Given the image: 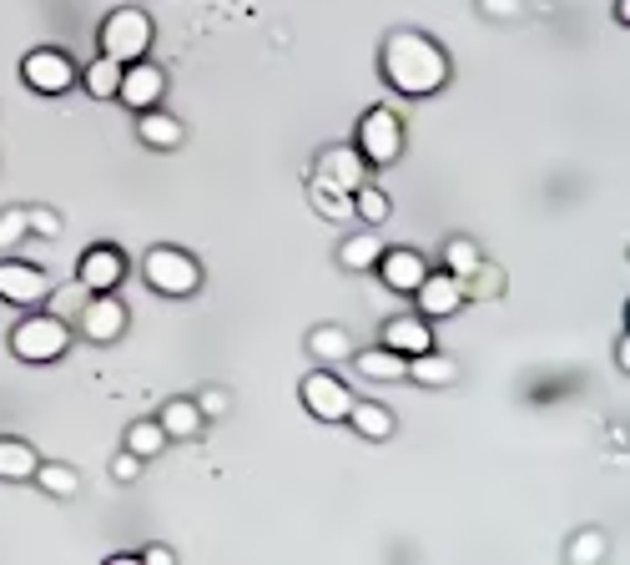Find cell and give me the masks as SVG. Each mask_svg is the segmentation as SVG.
Returning a JSON list of instances; mask_svg holds the SVG:
<instances>
[{
    "instance_id": "8",
    "label": "cell",
    "mask_w": 630,
    "mask_h": 565,
    "mask_svg": "<svg viewBox=\"0 0 630 565\" xmlns=\"http://www.w3.org/2000/svg\"><path fill=\"white\" fill-rule=\"evenodd\" d=\"M298 394H303V409L313 414V419H323V424H343L348 404H353V389H348L333 369H313Z\"/></svg>"
},
{
    "instance_id": "3",
    "label": "cell",
    "mask_w": 630,
    "mask_h": 565,
    "mask_svg": "<svg viewBox=\"0 0 630 565\" xmlns=\"http://www.w3.org/2000/svg\"><path fill=\"white\" fill-rule=\"evenodd\" d=\"M142 278L152 282L162 298H192L197 288H202V268H197V258H192V252H182V248H172V242L147 248Z\"/></svg>"
},
{
    "instance_id": "2",
    "label": "cell",
    "mask_w": 630,
    "mask_h": 565,
    "mask_svg": "<svg viewBox=\"0 0 630 565\" xmlns=\"http://www.w3.org/2000/svg\"><path fill=\"white\" fill-rule=\"evenodd\" d=\"M71 348V324L61 314H26L11 328V354L21 364H56Z\"/></svg>"
},
{
    "instance_id": "31",
    "label": "cell",
    "mask_w": 630,
    "mask_h": 565,
    "mask_svg": "<svg viewBox=\"0 0 630 565\" xmlns=\"http://www.w3.org/2000/svg\"><path fill=\"white\" fill-rule=\"evenodd\" d=\"M606 561V535L600 531H580L570 541V565H600Z\"/></svg>"
},
{
    "instance_id": "39",
    "label": "cell",
    "mask_w": 630,
    "mask_h": 565,
    "mask_svg": "<svg viewBox=\"0 0 630 565\" xmlns=\"http://www.w3.org/2000/svg\"><path fill=\"white\" fill-rule=\"evenodd\" d=\"M616 364H620V369H630V338H620V344H616Z\"/></svg>"
},
{
    "instance_id": "16",
    "label": "cell",
    "mask_w": 630,
    "mask_h": 565,
    "mask_svg": "<svg viewBox=\"0 0 630 565\" xmlns=\"http://www.w3.org/2000/svg\"><path fill=\"white\" fill-rule=\"evenodd\" d=\"M137 137H142L147 147H157V152H172V147H182L187 127L172 117V111L147 107V111H137Z\"/></svg>"
},
{
    "instance_id": "35",
    "label": "cell",
    "mask_w": 630,
    "mask_h": 565,
    "mask_svg": "<svg viewBox=\"0 0 630 565\" xmlns=\"http://www.w3.org/2000/svg\"><path fill=\"white\" fill-rule=\"evenodd\" d=\"M26 222H31L36 238H56L61 232V218H56L51 207H26Z\"/></svg>"
},
{
    "instance_id": "11",
    "label": "cell",
    "mask_w": 630,
    "mask_h": 565,
    "mask_svg": "<svg viewBox=\"0 0 630 565\" xmlns=\"http://www.w3.org/2000/svg\"><path fill=\"white\" fill-rule=\"evenodd\" d=\"M46 294H51V278H46L36 262H21V258H6V262H0V304L41 308Z\"/></svg>"
},
{
    "instance_id": "26",
    "label": "cell",
    "mask_w": 630,
    "mask_h": 565,
    "mask_svg": "<svg viewBox=\"0 0 630 565\" xmlns=\"http://www.w3.org/2000/svg\"><path fill=\"white\" fill-rule=\"evenodd\" d=\"M31 479L46 489V495H51V500H77V495H81V475L71 465H46V459H41Z\"/></svg>"
},
{
    "instance_id": "28",
    "label": "cell",
    "mask_w": 630,
    "mask_h": 565,
    "mask_svg": "<svg viewBox=\"0 0 630 565\" xmlns=\"http://www.w3.org/2000/svg\"><path fill=\"white\" fill-rule=\"evenodd\" d=\"M389 212H393V202H389V192H383V187H373V182L353 187V218H359V222L379 228V222H389Z\"/></svg>"
},
{
    "instance_id": "10",
    "label": "cell",
    "mask_w": 630,
    "mask_h": 565,
    "mask_svg": "<svg viewBox=\"0 0 630 565\" xmlns=\"http://www.w3.org/2000/svg\"><path fill=\"white\" fill-rule=\"evenodd\" d=\"M167 97V71L162 66H152L142 56V61H127L121 66V87H117V101L131 111H147V107H162Z\"/></svg>"
},
{
    "instance_id": "20",
    "label": "cell",
    "mask_w": 630,
    "mask_h": 565,
    "mask_svg": "<svg viewBox=\"0 0 630 565\" xmlns=\"http://www.w3.org/2000/svg\"><path fill=\"white\" fill-rule=\"evenodd\" d=\"M308 359H313V364L353 359V338H348V328L343 324H318L313 334H308Z\"/></svg>"
},
{
    "instance_id": "13",
    "label": "cell",
    "mask_w": 630,
    "mask_h": 565,
    "mask_svg": "<svg viewBox=\"0 0 630 565\" xmlns=\"http://www.w3.org/2000/svg\"><path fill=\"white\" fill-rule=\"evenodd\" d=\"M313 177H323V182H333V187H343V192H353V187H363L369 182V162L359 157V147H323L318 152V162H313Z\"/></svg>"
},
{
    "instance_id": "14",
    "label": "cell",
    "mask_w": 630,
    "mask_h": 565,
    "mask_svg": "<svg viewBox=\"0 0 630 565\" xmlns=\"http://www.w3.org/2000/svg\"><path fill=\"white\" fill-rule=\"evenodd\" d=\"M383 348H393V354L413 359V354L434 348V328L424 324V314H399V318H389V324H383Z\"/></svg>"
},
{
    "instance_id": "30",
    "label": "cell",
    "mask_w": 630,
    "mask_h": 565,
    "mask_svg": "<svg viewBox=\"0 0 630 565\" xmlns=\"http://www.w3.org/2000/svg\"><path fill=\"white\" fill-rule=\"evenodd\" d=\"M479 262H484V252H479V242H474V238H454V242L444 248V272H454L459 282H464L469 272L479 268Z\"/></svg>"
},
{
    "instance_id": "40",
    "label": "cell",
    "mask_w": 630,
    "mask_h": 565,
    "mask_svg": "<svg viewBox=\"0 0 630 565\" xmlns=\"http://www.w3.org/2000/svg\"><path fill=\"white\" fill-rule=\"evenodd\" d=\"M616 21L630 26V0H616Z\"/></svg>"
},
{
    "instance_id": "21",
    "label": "cell",
    "mask_w": 630,
    "mask_h": 565,
    "mask_svg": "<svg viewBox=\"0 0 630 565\" xmlns=\"http://www.w3.org/2000/svg\"><path fill=\"white\" fill-rule=\"evenodd\" d=\"M308 202H313V212L328 222H353V192L323 182V177H308Z\"/></svg>"
},
{
    "instance_id": "6",
    "label": "cell",
    "mask_w": 630,
    "mask_h": 565,
    "mask_svg": "<svg viewBox=\"0 0 630 565\" xmlns=\"http://www.w3.org/2000/svg\"><path fill=\"white\" fill-rule=\"evenodd\" d=\"M127 304H121L117 294H87V304L77 308V334L87 338V344H117L121 334H127Z\"/></svg>"
},
{
    "instance_id": "23",
    "label": "cell",
    "mask_w": 630,
    "mask_h": 565,
    "mask_svg": "<svg viewBox=\"0 0 630 565\" xmlns=\"http://www.w3.org/2000/svg\"><path fill=\"white\" fill-rule=\"evenodd\" d=\"M77 81L87 87V97H91V101H117L121 61H111V56H97V61H91L87 71H77Z\"/></svg>"
},
{
    "instance_id": "36",
    "label": "cell",
    "mask_w": 630,
    "mask_h": 565,
    "mask_svg": "<svg viewBox=\"0 0 630 565\" xmlns=\"http://www.w3.org/2000/svg\"><path fill=\"white\" fill-rule=\"evenodd\" d=\"M137 475H142V459L131 455V449H121V455L111 459V479H117V485H131Z\"/></svg>"
},
{
    "instance_id": "38",
    "label": "cell",
    "mask_w": 630,
    "mask_h": 565,
    "mask_svg": "<svg viewBox=\"0 0 630 565\" xmlns=\"http://www.w3.org/2000/svg\"><path fill=\"white\" fill-rule=\"evenodd\" d=\"M142 561H152V565H172L177 555L167 551V545H147V551H142Z\"/></svg>"
},
{
    "instance_id": "9",
    "label": "cell",
    "mask_w": 630,
    "mask_h": 565,
    "mask_svg": "<svg viewBox=\"0 0 630 565\" xmlns=\"http://www.w3.org/2000/svg\"><path fill=\"white\" fill-rule=\"evenodd\" d=\"M77 282L87 288V294H117L121 282H127V252H121L117 242L87 248L77 262Z\"/></svg>"
},
{
    "instance_id": "34",
    "label": "cell",
    "mask_w": 630,
    "mask_h": 565,
    "mask_svg": "<svg viewBox=\"0 0 630 565\" xmlns=\"http://www.w3.org/2000/svg\"><path fill=\"white\" fill-rule=\"evenodd\" d=\"M46 298H51V314H61L66 318V324H71V318H77V308L81 304H87V288H81V282H77V288H66V294H56V288H51V294H46Z\"/></svg>"
},
{
    "instance_id": "4",
    "label": "cell",
    "mask_w": 630,
    "mask_h": 565,
    "mask_svg": "<svg viewBox=\"0 0 630 565\" xmlns=\"http://www.w3.org/2000/svg\"><path fill=\"white\" fill-rule=\"evenodd\" d=\"M101 41V56H111V61H142L147 51H152V16L137 11V6H117V11L101 21L97 31Z\"/></svg>"
},
{
    "instance_id": "27",
    "label": "cell",
    "mask_w": 630,
    "mask_h": 565,
    "mask_svg": "<svg viewBox=\"0 0 630 565\" xmlns=\"http://www.w3.org/2000/svg\"><path fill=\"white\" fill-rule=\"evenodd\" d=\"M157 424L167 429V439H192L207 419H202V409H197L192 399H172V404L162 409V419H157Z\"/></svg>"
},
{
    "instance_id": "17",
    "label": "cell",
    "mask_w": 630,
    "mask_h": 565,
    "mask_svg": "<svg viewBox=\"0 0 630 565\" xmlns=\"http://www.w3.org/2000/svg\"><path fill=\"white\" fill-rule=\"evenodd\" d=\"M353 369L363 374V379H373V384H393V379H403V374H409V359H403V354H393V348H353Z\"/></svg>"
},
{
    "instance_id": "37",
    "label": "cell",
    "mask_w": 630,
    "mask_h": 565,
    "mask_svg": "<svg viewBox=\"0 0 630 565\" xmlns=\"http://www.w3.org/2000/svg\"><path fill=\"white\" fill-rule=\"evenodd\" d=\"M479 11H484L489 21H514V16L524 11V0H479Z\"/></svg>"
},
{
    "instance_id": "25",
    "label": "cell",
    "mask_w": 630,
    "mask_h": 565,
    "mask_svg": "<svg viewBox=\"0 0 630 565\" xmlns=\"http://www.w3.org/2000/svg\"><path fill=\"white\" fill-rule=\"evenodd\" d=\"M167 445H172V439H167L162 424H157V419H137V424L127 429V445H121V449H131V455L147 465V459H157Z\"/></svg>"
},
{
    "instance_id": "22",
    "label": "cell",
    "mask_w": 630,
    "mask_h": 565,
    "mask_svg": "<svg viewBox=\"0 0 630 565\" xmlns=\"http://www.w3.org/2000/svg\"><path fill=\"white\" fill-rule=\"evenodd\" d=\"M36 465H41L36 445H26V439H16V435H0V479H6V485H21V479H31Z\"/></svg>"
},
{
    "instance_id": "32",
    "label": "cell",
    "mask_w": 630,
    "mask_h": 565,
    "mask_svg": "<svg viewBox=\"0 0 630 565\" xmlns=\"http://www.w3.org/2000/svg\"><path fill=\"white\" fill-rule=\"evenodd\" d=\"M31 238V222H26V207H6L0 212V248H16V242Z\"/></svg>"
},
{
    "instance_id": "19",
    "label": "cell",
    "mask_w": 630,
    "mask_h": 565,
    "mask_svg": "<svg viewBox=\"0 0 630 565\" xmlns=\"http://www.w3.org/2000/svg\"><path fill=\"white\" fill-rule=\"evenodd\" d=\"M403 379L424 384V389H449V384L459 379V364L449 359V354H439V348H424V354L409 359V374H403Z\"/></svg>"
},
{
    "instance_id": "7",
    "label": "cell",
    "mask_w": 630,
    "mask_h": 565,
    "mask_svg": "<svg viewBox=\"0 0 630 565\" xmlns=\"http://www.w3.org/2000/svg\"><path fill=\"white\" fill-rule=\"evenodd\" d=\"M21 81L31 91H41V97H61V91L77 87V66H71V56H66V51L41 46V51H31L21 61Z\"/></svg>"
},
{
    "instance_id": "12",
    "label": "cell",
    "mask_w": 630,
    "mask_h": 565,
    "mask_svg": "<svg viewBox=\"0 0 630 565\" xmlns=\"http://www.w3.org/2000/svg\"><path fill=\"white\" fill-rule=\"evenodd\" d=\"M413 298H419V314L424 318H454L459 308H464V282L454 278V272H444V268H429L424 272V282L413 288Z\"/></svg>"
},
{
    "instance_id": "1",
    "label": "cell",
    "mask_w": 630,
    "mask_h": 565,
    "mask_svg": "<svg viewBox=\"0 0 630 565\" xmlns=\"http://www.w3.org/2000/svg\"><path fill=\"white\" fill-rule=\"evenodd\" d=\"M379 66H383V81H389L399 97H434V91H444V81H449L444 46H439L434 36H424V31L383 36Z\"/></svg>"
},
{
    "instance_id": "15",
    "label": "cell",
    "mask_w": 630,
    "mask_h": 565,
    "mask_svg": "<svg viewBox=\"0 0 630 565\" xmlns=\"http://www.w3.org/2000/svg\"><path fill=\"white\" fill-rule=\"evenodd\" d=\"M373 268L383 272V282H389L393 294H413L419 282H424V272H429V262H424V252H413V248H389Z\"/></svg>"
},
{
    "instance_id": "33",
    "label": "cell",
    "mask_w": 630,
    "mask_h": 565,
    "mask_svg": "<svg viewBox=\"0 0 630 565\" xmlns=\"http://www.w3.org/2000/svg\"><path fill=\"white\" fill-rule=\"evenodd\" d=\"M192 404H197V409H202V419H228V409H232V394L212 384V389H202Z\"/></svg>"
},
{
    "instance_id": "5",
    "label": "cell",
    "mask_w": 630,
    "mask_h": 565,
    "mask_svg": "<svg viewBox=\"0 0 630 565\" xmlns=\"http://www.w3.org/2000/svg\"><path fill=\"white\" fill-rule=\"evenodd\" d=\"M359 157L369 167H393L403 157V117L399 111H389V107H373V111H363V121H359Z\"/></svg>"
},
{
    "instance_id": "29",
    "label": "cell",
    "mask_w": 630,
    "mask_h": 565,
    "mask_svg": "<svg viewBox=\"0 0 630 565\" xmlns=\"http://www.w3.org/2000/svg\"><path fill=\"white\" fill-rule=\"evenodd\" d=\"M500 294H504V272L494 262H479L464 278V304H484V298H500Z\"/></svg>"
},
{
    "instance_id": "18",
    "label": "cell",
    "mask_w": 630,
    "mask_h": 565,
    "mask_svg": "<svg viewBox=\"0 0 630 565\" xmlns=\"http://www.w3.org/2000/svg\"><path fill=\"white\" fill-rule=\"evenodd\" d=\"M348 424H353V435L369 439V445H383L393 435V409L389 404H369V399H353L348 404Z\"/></svg>"
},
{
    "instance_id": "24",
    "label": "cell",
    "mask_w": 630,
    "mask_h": 565,
    "mask_svg": "<svg viewBox=\"0 0 630 565\" xmlns=\"http://www.w3.org/2000/svg\"><path fill=\"white\" fill-rule=\"evenodd\" d=\"M383 258V242L379 232H353V238L338 248V262H343L348 272H373V262Z\"/></svg>"
}]
</instances>
